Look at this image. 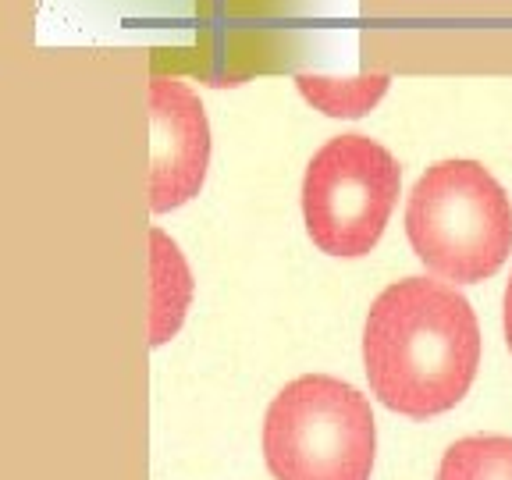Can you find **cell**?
<instances>
[{
    "instance_id": "obj_6",
    "label": "cell",
    "mask_w": 512,
    "mask_h": 480,
    "mask_svg": "<svg viewBox=\"0 0 512 480\" xmlns=\"http://www.w3.org/2000/svg\"><path fill=\"white\" fill-rule=\"evenodd\" d=\"M150 271H153V299H150V345H164L182 328L185 306L192 299V278L178 246L168 235L150 232Z\"/></svg>"
},
{
    "instance_id": "obj_5",
    "label": "cell",
    "mask_w": 512,
    "mask_h": 480,
    "mask_svg": "<svg viewBox=\"0 0 512 480\" xmlns=\"http://www.w3.org/2000/svg\"><path fill=\"white\" fill-rule=\"evenodd\" d=\"M150 125V207L164 214L200 192L210 164V125L200 96L164 75L150 79Z\"/></svg>"
},
{
    "instance_id": "obj_3",
    "label": "cell",
    "mask_w": 512,
    "mask_h": 480,
    "mask_svg": "<svg viewBox=\"0 0 512 480\" xmlns=\"http://www.w3.org/2000/svg\"><path fill=\"white\" fill-rule=\"evenodd\" d=\"M374 448L370 402L338 377H296L267 409L264 459L274 480H370Z\"/></svg>"
},
{
    "instance_id": "obj_7",
    "label": "cell",
    "mask_w": 512,
    "mask_h": 480,
    "mask_svg": "<svg viewBox=\"0 0 512 480\" xmlns=\"http://www.w3.org/2000/svg\"><path fill=\"white\" fill-rule=\"evenodd\" d=\"M434 480H512V438L473 434L448 448Z\"/></svg>"
},
{
    "instance_id": "obj_9",
    "label": "cell",
    "mask_w": 512,
    "mask_h": 480,
    "mask_svg": "<svg viewBox=\"0 0 512 480\" xmlns=\"http://www.w3.org/2000/svg\"><path fill=\"white\" fill-rule=\"evenodd\" d=\"M505 338H509V349H512V278H509V285H505Z\"/></svg>"
},
{
    "instance_id": "obj_8",
    "label": "cell",
    "mask_w": 512,
    "mask_h": 480,
    "mask_svg": "<svg viewBox=\"0 0 512 480\" xmlns=\"http://www.w3.org/2000/svg\"><path fill=\"white\" fill-rule=\"evenodd\" d=\"M299 89H303L306 100L320 107L331 118H356V114L370 111L388 89V75H360L352 82H338V79H324V75H296Z\"/></svg>"
},
{
    "instance_id": "obj_2",
    "label": "cell",
    "mask_w": 512,
    "mask_h": 480,
    "mask_svg": "<svg viewBox=\"0 0 512 480\" xmlns=\"http://www.w3.org/2000/svg\"><path fill=\"white\" fill-rule=\"evenodd\" d=\"M413 253L448 281H484L512 249V203L477 160H438L406 207Z\"/></svg>"
},
{
    "instance_id": "obj_1",
    "label": "cell",
    "mask_w": 512,
    "mask_h": 480,
    "mask_svg": "<svg viewBox=\"0 0 512 480\" xmlns=\"http://www.w3.org/2000/svg\"><path fill=\"white\" fill-rule=\"evenodd\" d=\"M374 395L395 413L452 409L480 363V328L466 296L434 278H402L374 299L363 328Z\"/></svg>"
},
{
    "instance_id": "obj_4",
    "label": "cell",
    "mask_w": 512,
    "mask_h": 480,
    "mask_svg": "<svg viewBox=\"0 0 512 480\" xmlns=\"http://www.w3.org/2000/svg\"><path fill=\"white\" fill-rule=\"evenodd\" d=\"M402 168L370 136H335L303 178L306 232L331 256H367L399 200Z\"/></svg>"
}]
</instances>
